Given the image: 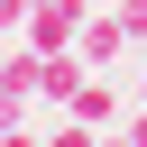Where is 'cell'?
Instances as JSON below:
<instances>
[{"label": "cell", "mask_w": 147, "mask_h": 147, "mask_svg": "<svg viewBox=\"0 0 147 147\" xmlns=\"http://www.w3.org/2000/svg\"><path fill=\"white\" fill-rule=\"evenodd\" d=\"M18 9H28V0H0V28H18Z\"/></svg>", "instance_id": "1"}]
</instances>
